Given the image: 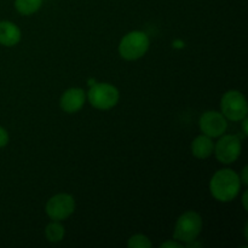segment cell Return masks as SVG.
<instances>
[{
	"mask_svg": "<svg viewBox=\"0 0 248 248\" xmlns=\"http://www.w3.org/2000/svg\"><path fill=\"white\" fill-rule=\"evenodd\" d=\"M85 103V91L82 89H69L61 97V108L65 113H77Z\"/></svg>",
	"mask_w": 248,
	"mask_h": 248,
	"instance_id": "cell-9",
	"label": "cell"
},
{
	"mask_svg": "<svg viewBox=\"0 0 248 248\" xmlns=\"http://www.w3.org/2000/svg\"><path fill=\"white\" fill-rule=\"evenodd\" d=\"M75 200L69 194H57L46 203V213L52 220H64L73 215Z\"/></svg>",
	"mask_w": 248,
	"mask_h": 248,
	"instance_id": "cell-6",
	"label": "cell"
},
{
	"mask_svg": "<svg viewBox=\"0 0 248 248\" xmlns=\"http://www.w3.org/2000/svg\"><path fill=\"white\" fill-rule=\"evenodd\" d=\"M199 125H200V130L202 131L203 135L208 136L211 138L223 136L228 127L225 116L222 113L216 110L205 111L201 115Z\"/></svg>",
	"mask_w": 248,
	"mask_h": 248,
	"instance_id": "cell-8",
	"label": "cell"
},
{
	"mask_svg": "<svg viewBox=\"0 0 248 248\" xmlns=\"http://www.w3.org/2000/svg\"><path fill=\"white\" fill-rule=\"evenodd\" d=\"M241 140L235 135L223 136L215 145L216 157L223 164H232L241 155Z\"/></svg>",
	"mask_w": 248,
	"mask_h": 248,
	"instance_id": "cell-7",
	"label": "cell"
},
{
	"mask_svg": "<svg viewBox=\"0 0 248 248\" xmlns=\"http://www.w3.org/2000/svg\"><path fill=\"white\" fill-rule=\"evenodd\" d=\"M241 188L240 176L232 170L224 169L216 172L210 182V189L213 198L220 202L232 201Z\"/></svg>",
	"mask_w": 248,
	"mask_h": 248,
	"instance_id": "cell-1",
	"label": "cell"
},
{
	"mask_svg": "<svg viewBox=\"0 0 248 248\" xmlns=\"http://www.w3.org/2000/svg\"><path fill=\"white\" fill-rule=\"evenodd\" d=\"M43 0H15L16 10L22 15H33L40 9Z\"/></svg>",
	"mask_w": 248,
	"mask_h": 248,
	"instance_id": "cell-12",
	"label": "cell"
},
{
	"mask_svg": "<svg viewBox=\"0 0 248 248\" xmlns=\"http://www.w3.org/2000/svg\"><path fill=\"white\" fill-rule=\"evenodd\" d=\"M242 120H244V123H242V130H244V133H245V135H247V133H248V131H247V124H248V120H247V118L242 119Z\"/></svg>",
	"mask_w": 248,
	"mask_h": 248,
	"instance_id": "cell-18",
	"label": "cell"
},
{
	"mask_svg": "<svg viewBox=\"0 0 248 248\" xmlns=\"http://www.w3.org/2000/svg\"><path fill=\"white\" fill-rule=\"evenodd\" d=\"M89 101L94 108L107 110L116 106L119 101V91L110 84H96L90 89Z\"/></svg>",
	"mask_w": 248,
	"mask_h": 248,
	"instance_id": "cell-5",
	"label": "cell"
},
{
	"mask_svg": "<svg viewBox=\"0 0 248 248\" xmlns=\"http://www.w3.org/2000/svg\"><path fill=\"white\" fill-rule=\"evenodd\" d=\"M202 229V218L194 211H188L178 218L174 227L173 239L179 242H193Z\"/></svg>",
	"mask_w": 248,
	"mask_h": 248,
	"instance_id": "cell-2",
	"label": "cell"
},
{
	"mask_svg": "<svg viewBox=\"0 0 248 248\" xmlns=\"http://www.w3.org/2000/svg\"><path fill=\"white\" fill-rule=\"evenodd\" d=\"M220 107H222V114L228 120L241 121L242 119L247 118V101L244 94L236 90H232L223 94Z\"/></svg>",
	"mask_w": 248,
	"mask_h": 248,
	"instance_id": "cell-4",
	"label": "cell"
},
{
	"mask_svg": "<svg viewBox=\"0 0 248 248\" xmlns=\"http://www.w3.org/2000/svg\"><path fill=\"white\" fill-rule=\"evenodd\" d=\"M215 150V144L208 136L202 135L196 137L191 143V153L198 159H207Z\"/></svg>",
	"mask_w": 248,
	"mask_h": 248,
	"instance_id": "cell-11",
	"label": "cell"
},
{
	"mask_svg": "<svg viewBox=\"0 0 248 248\" xmlns=\"http://www.w3.org/2000/svg\"><path fill=\"white\" fill-rule=\"evenodd\" d=\"M21 40V31L15 23L9 21L0 22V44L4 46H15Z\"/></svg>",
	"mask_w": 248,
	"mask_h": 248,
	"instance_id": "cell-10",
	"label": "cell"
},
{
	"mask_svg": "<svg viewBox=\"0 0 248 248\" xmlns=\"http://www.w3.org/2000/svg\"><path fill=\"white\" fill-rule=\"evenodd\" d=\"M247 170L248 167L245 166L244 170H242V174H241V178H240V181H242V183L245 184V186H247L248 184V178H247Z\"/></svg>",
	"mask_w": 248,
	"mask_h": 248,
	"instance_id": "cell-17",
	"label": "cell"
},
{
	"mask_svg": "<svg viewBox=\"0 0 248 248\" xmlns=\"http://www.w3.org/2000/svg\"><path fill=\"white\" fill-rule=\"evenodd\" d=\"M127 246L130 248H150L153 244L145 235L137 234L128 239Z\"/></svg>",
	"mask_w": 248,
	"mask_h": 248,
	"instance_id": "cell-14",
	"label": "cell"
},
{
	"mask_svg": "<svg viewBox=\"0 0 248 248\" xmlns=\"http://www.w3.org/2000/svg\"><path fill=\"white\" fill-rule=\"evenodd\" d=\"M149 48V38L143 31H131L120 41L119 52L127 61H135L143 57Z\"/></svg>",
	"mask_w": 248,
	"mask_h": 248,
	"instance_id": "cell-3",
	"label": "cell"
},
{
	"mask_svg": "<svg viewBox=\"0 0 248 248\" xmlns=\"http://www.w3.org/2000/svg\"><path fill=\"white\" fill-rule=\"evenodd\" d=\"M162 248H182V245L179 241H167L161 245Z\"/></svg>",
	"mask_w": 248,
	"mask_h": 248,
	"instance_id": "cell-16",
	"label": "cell"
},
{
	"mask_svg": "<svg viewBox=\"0 0 248 248\" xmlns=\"http://www.w3.org/2000/svg\"><path fill=\"white\" fill-rule=\"evenodd\" d=\"M242 203H244V208L247 211V191H245L244 198H242Z\"/></svg>",
	"mask_w": 248,
	"mask_h": 248,
	"instance_id": "cell-19",
	"label": "cell"
},
{
	"mask_svg": "<svg viewBox=\"0 0 248 248\" xmlns=\"http://www.w3.org/2000/svg\"><path fill=\"white\" fill-rule=\"evenodd\" d=\"M9 143V135H7L6 130L0 126V148L5 147Z\"/></svg>",
	"mask_w": 248,
	"mask_h": 248,
	"instance_id": "cell-15",
	"label": "cell"
},
{
	"mask_svg": "<svg viewBox=\"0 0 248 248\" xmlns=\"http://www.w3.org/2000/svg\"><path fill=\"white\" fill-rule=\"evenodd\" d=\"M45 235L46 239L50 242H60L64 237V228L60 223H56V220H53L46 227Z\"/></svg>",
	"mask_w": 248,
	"mask_h": 248,
	"instance_id": "cell-13",
	"label": "cell"
}]
</instances>
